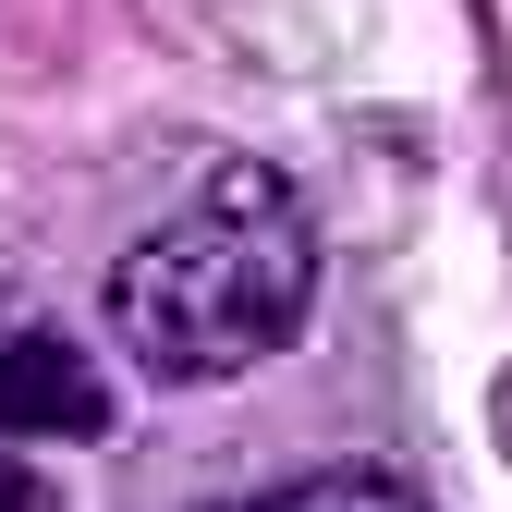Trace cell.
I'll return each instance as SVG.
<instances>
[{
  "instance_id": "5b68a950",
  "label": "cell",
  "mask_w": 512,
  "mask_h": 512,
  "mask_svg": "<svg viewBox=\"0 0 512 512\" xmlns=\"http://www.w3.org/2000/svg\"><path fill=\"white\" fill-rule=\"evenodd\" d=\"M500 452H512V366H500Z\"/></svg>"
},
{
  "instance_id": "6da1fadb",
  "label": "cell",
  "mask_w": 512,
  "mask_h": 512,
  "mask_svg": "<svg viewBox=\"0 0 512 512\" xmlns=\"http://www.w3.org/2000/svg\"><path fill=\"white\" fill-rule=\"evenodd\" d=\"M317 305V220L269 159H220L159 232L110 256V342L159 391L256 378Z\"/></svg>"
},
{
  "instance_id": "277c9868",
  "label": "cell",
  "mask_w": 512,
  "mask_h": 512,
  "mask_svg": "<svg viewBox=\"0 0 512 512\" xmlns=\"http://www.w3.org/2000/svg\"><path fill=\"white\" fill-rule=\"evenodd\" d=\"M0 512H61V500H49V488H25L13 464H0Z\"/></svg>"
},
{
  "instance_id": "7a4b0ae2",
  "label": "cell",
  "mask_w": 512,
  "mask_h": 512,
  "mask_svg": "<svg viewBox=\"0 0 512 512\" xmlns=\"http://www.w3.org/2000/svg\"><path fill=\"white\" fill-rule=\"evenodd\" d=\"M110 378L61 330H0V439H98Z\"/></svg>"
},
{
  "instance_id": "3957f363",
  "label": "cell",
  "mask_w": 512,
  "mask_h": 512,
  "mask_svg": "<svg viewBox=\"0 0 512 512\" xmlns=\"http://www.w3.org/2000/svg\"><path fill=\"white\" fill-rule=\"evenodd\" d=\"M220 512H439L427 488L378 476V464H330V476H293V488H256V500H220Z\"/></svg>"
}]
</instances>
